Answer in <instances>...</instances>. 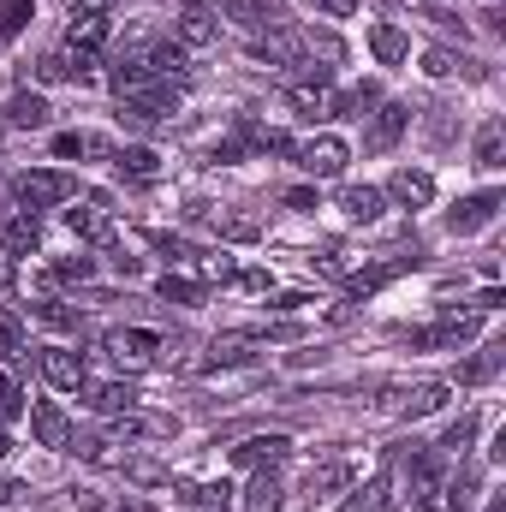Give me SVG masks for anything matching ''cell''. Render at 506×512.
<instances>
[{
  "label": "cell",
  "instance_id": "1",
  "mask_svg": "<svg viewBox=\"0 0 506 512\" xmlns=\"http://www.w3.org/2000/svg\"><path fill=\"white\" fill-rule=\"evenodd\" d=\"M12 197H18V209L42 215V209L72 203V197H78V185H72V173H60V167H24V173L12 179Z\"/></svg>",
  "mask_w": 506,
  "mask_h": 512
},
{
  "label": "cell",
  "instance_id": "2",
  "mask_svg": "<svg viewBox=\"0 0 506 512\" xmlns=\"http://www.w3.org/2000/svg\"><path fill=\"white\" fill-rule=\"evenodd\" d=\"M447 382H387L376 399L381 417H429V411H441L447 405Z\"/></svg>",
  "mask_w": 506,
  "mask_h": 512
},
{
  "label": "cell",
  "instance_id": "3",
  "mask_svg": "<svg viewBox=\"0 0 506 512\" xmlns=\"http://www.w3.org/2000/svg\"><path fill=\"white\" fill-rule=\"evenodd\" d=\"M292 161H298L310 179H340V173H346V161H352V143H346V137H334V131H322V137L292 143Z\"/></svg>",
  "mask_w": 506,
  "mask_h": 512
},
{
  "label": "cell",
  "instance_id": "4",
  "mask_svg": "<svg viewBox=\"0 0 506 512\" xmlns=\"http://www.w3.org/2000/svg\"><path fill=\"white\" fill-rule=\"evenodd\" d=\"M173 42H179L185 54H209V48L221 42V18H215L203 0H179V12H173Z\"/></svg>",
  "mask_w": 506,
  "mask_h": 512
},
{
  "label": "cell",
  "instance_id": "5",
  "mask_svg": "<svg viewBox=\"0 0 506 512\" xmlns=\"http://www.w3.org/2000/svg\"><path fill=\"white\" fill-rule=\"evenodd\" d=\"M286 102H292L304 120H334V102H340L334 72H304V78H292V84H286Z\"/></svg>",
  "mask_w": 506,
  "mask_h": 512
},
{
  "label": "cell",
  "instance_id": "6",
  "mask_svg": "<svg viewBox=\"0 0 506 512\" xmlns=\"http://www.w3.org/2000/svg\"><path fill=\"white\" fill-rule=\"evenodd\" d=\"M495 215H501V191H477V197H459V203L447 209V221H441V227H447L453 239H471V233H477V227H489Z\"/></svg>",
  "mask_w": 506,
  "mask_h": 512
},
{
  "label": "cell",
  "instance_id": "7",
  "mask_svg": "<svg viewBox=\"0 0 506 512\" xmlns=\"http://www.w3.org/2000/svg\"><path fill=\"white\" fill-rule=\"evenodd\" d=\"M102 352L120 364V370H143V364H155V352H161V340L149 334V328H114L108 340H102Z\"/></svg>",
  "mask_w": 506,
  "mask_h": 512
},
{
  "label": "cell",
  "instance_id": "8",
  "mask_svg": "<svg viewBox=\"0 0 506 512\" xmlns=\"http://www.w3.org/2000/svg\"><path fill=\"white\" fill-rule=\"evenodd\" d=\"M42 382L60 387V393H78V387L90 382V370H84V352H72V346H42Z\"/></svg>",
  "mask_w": 506,
  "mask_h": 512
},
{
  "label": "cell",
  "instance_id": "9",
  "mask_svg": "<svg viewBox=\"0 0 506 512\" xmlns=\"http://www.w3.org/2000/svg\"><path fill=\"white\" fill-rule=\"evenodd\" d=\"M405 131H411V108L405 102H381L376 114H370V126H364V149L370 155H387Z\"/></svg>",
  "mask_w": 506,
  "mask_h": 512
},
{
  "label": "cell",
  "instance_id": "10",
  "mask_svg": "<svg viewBox=\"0 0 506 512\" xmlns=\"http://www.w3.org/2000/svg\"><path fill=\"white\" fill-rule=\"evenodd\" d=\"M381 197L399 203V209H429V203H435V173H423V167H399V173L387 179Z\"/></svg>",
  "mask_w": 506,
  "mask_h": 512
},
{
  "label": "cell",
  "instance_id": "11",
  "mask_svg": "<svg viewBox=\"0 0 506 512\" xmlns=\"http://www.w3.org/2000/svg\"><path fill=\"white\" fill-rule=\"evenodd\" d=\"M30 435H36V447H60V453H66V441H72V417H66V405L36 399V405H30Z\"/></svg>",
  "mask_w": 506,
  "mask_h": 512
},
{
  "label": "cell",
  "instance_id": "12",
  "mask_svg": "<svg viewBox=\"0 0 506 512\" xmlns=\"http://www.w3.org/2000/svg\"><path fill=\"white\" fill-rule=\"evenodd\" d=\"M0 251L12 256V262H24V256H36V251H42V215L18 209V215L6 221V233H0Z\"/></svg>",
  "mask_w": 506,
  "mask_h": 512
},
{
  "label": "cell",
  "instance_id": "13",
  "mask_svg": "<svg viewBox=\"0 0 506 512\" xmlns=\"http://www.w3.org/2000/svg\"><path fill=\"white\" fill-rule=\"evenodd\" d=\"M405 268H417V256H387V262H370V268H352V274H346V292H352V298H370L387 280H399Z\"/></svg>",
  "mask_w": 506,
  "mask_h": 512
},
{
  "label": "cell",
  "instance_id": "14",
  "mask_svg": "<svg viewBox=\"0 0 506 512\" xmlns=\"http://www.w3.org/2000/svg\"><path fill=\"white\" fill-rule=\"evenodd\" d=\"M286 453H292L286 435H251V441L233 447V465H239V471H262V465H280Z\"/></svg>",
  "mask_w": 506,
  "mask_h": 512
},
{
  "label": "cell",
  "instance_id": "15",
  "mask_svg": "<svg viewBox=\"0 0 506 512\" xmlns=\"http://www.w3.org/2000/svg\"><path fill=\"white\" fill-rule=\"evenodd\" d=\"M471 161H477L483 173H501V167H506V120H501V114H489V120L477 126V143H471Z\"/></svg>",
  "mask_w": 506,
  "mask_h": 512
},
{
  "label": "cell",
  "instance_id": "16",
  "mask_svg": "<svg viewBox=\"0 0 506 512\" xmlns=\"http://www.w3.org/2000/svg\"><path fill=\"white\" fill-rule=\"evenodd\" d=\"M78 393H84V405H90L96 417H120V411L137 405V387L131 382H84Z\"/></svg>",
  "mask_w": 506,
  "mask_h": 512
},
{
  "label": "cell",
  "instance_id": "17",
  "mask_svg": "<svg viewBox=\"0 0 506 512\" xmlns=\"http://www.w3.org/2000/svg\"><path fill=\"white\" fill-rule=\"evenodd\" d=\"M48 120H54V108H48V96H42V90H18V96L6 102V126L48 131Z\"/></svg>",
  "mask_w": 506,
  "mask_h": 512
},
{
  "label": "cell",
  "instance_id": "18",
  "mask_svg": "<svg viewBox=\"0 0 506 512\" xmlns=\"http://www.w3.org/2000/svg\"><path fill=\"white\" fill-rule=\"evenodd\" d=\"M66 227H72V239H84V245H114V221H108V209H102V203L66 209Z\"/></svg>",
  "mask_w": 506,
  "mask_h": 512
},
{
  "label": "cell",
  "instance_id": "19",
  "mask_svg": "<svg viewBox=\"0 0 506 512\" xmlns=\"http://www.w3.org/2000/svg\"><path fill=\"white\" fill-rule=\"evenodd\" d=\"M114 167H120V179H131V185H155V179H161V155H155L149 143L114 149Z\"/></svg>",
  "mask_w": 506,
  "mask_h": 512
},
{
  "label": "cell",
  "instance_id": "20",
  "mask_svg": "<svg viewBox=\"0 0 506 512\" xmlns=\"http://www.w3.org/2000/svg\"><path fill=\"white\" fill-rule=\"evenodd\" d=\"M370 54H376V66H405L411 60V36L381 18V24H370Z\"/></svg>",
  "mask_w": 506,
  "mask_h": 512
},
{
  "label": "cell",
  "instance_id": "21",
  "mask_svg": "<svg viewBox=\"0 0 506 512\" xmlns=\"http://www.w3.org/2000/svg\"><path fill=\"white\" fill-rule=\"evenodd\" d=\"M340 209H346V221L370 227V221H381L387 197H381V185H346V191H340Z\"/></svg>",
  "mask_w": 506,
  "mask_h": 512
},
{
  "label": "cell",
  "instance_id": "22",
  "mask_svg": "<svg viewBox=\"0 0 506 512\" xmlns=\"http://www.w3.org/2000/svg\"><path fill=\"white\" fill-rule=\"evenodd\" d=\"M501 364H506V340H489V346H483V358H471V364H459V382H465V387H483V382H495V376H501Z\"/></svg>",
  "mask_w": 506,
  "mask_h": 512
},
{
  "label": "cell",
  "instance_id": "23",
  "mask_svg": "<svg viewBox=\"0 0 506 512\" xmlns=\"http://www.w3.org/2000/svg\"><path fill=\"white\" fill-rule=\"evenodd\" d=\"M102 42H108V18H102V12H72L66 48H102Z\"/></svg>",
  "mask_w": 506,
  "mask_h": 512
},
{
  "label": "cell",
  "instance_id": "24",
  "mask_svg": "<svg viewBox=\"0 0 506 512\" xmlns=\"http://www.w3.org/2000/svg\"><path fill=\"white\" fill-rule=\"evenodd\" d=\"M30 316H36L42 328H54V334H78V328H84V310H78V304H60V298L30 304Z\"/></svg>",
  "mask_w": 506,
  "mask_h": 512
},
{
  "label": "cell",
  "instance_id": "25",
  "mask_svg": "<svg viewBox=\"0 0 506 512\" xmlns=\"http://www.w3.org/2000/svg\"><path fill=\"white\" fill-rule=\"evenodd\" d=\"M387 501H393V477H387V471H376L364 489H352V501H346L340 512H387Z\"/></svg>",
  "mask_w": 506,
  "mask_h": 512
},
{
  "label": "cell",
  "instance_id": "26",
  "mask_svg": "<svg viewBox=\"0 0 506 512\" xmlns=\"http://www.w3.org/2000/svg\"><path fill=\"white\" fill-rule=\"evenodd\" d=\"M215 233H221L227 245H256V239H262V221H256V215H215Z\"/></svg>",
  "mask_w": 506,
  "mask_h": 512
},
{
  "label": "cell",
  "instance_id": "27",
  "mask_svg": "<svg viewBox=\"0 0 506 512\" xmlns=\"http://www.w3.org/2000/svg\"><path fill=\"white\" fill-rule=\"evenodd\" d=\"M417 18H429L435 30H447V36H459V42H471V24H465V18H459L453 6H441V0H423V6H417Z\"/></svg>",
  "mask_w": 506,
  "mask_h": 512
},
{
  "label": "cell",
  "instance_id": "28",
  "mask_svg": "<svg viewBox=\"0 0 506 512\" xmlns=\"http://www.w3.org/2000/svg\"><path fill=\"white\" fill-rule=\"evenodd\" d=\"M423 72H429V78H453V72H471V78H477V66H471L465 54H453V48H423Z\"/></svg>",
  "mask_w": 506,
  "mask_h": 512
},
{
  "label": "cell",
  "instance_id": "29",
  "mask_svg": "<svg viewBox=\"0 0 506 512\" xmlns=\"http://www.w3.org/2000/svg\"><path fill=\"white\" fill-rule=\"evenodd\" d=\"M477 429H483V417H477V411H465L459 423H447V435H441V447H447L453 459H465V453H471V441H477Z\"/></svg>",
  "mask_w": 506,
  "mask_h": 512
},
{
  "label": "cell",
  "instance_id": "30",
  "mask_svg": "<svg viewBox=\"0 0 506 512\" xmlns=\"http://www.w3.org/2000/svg\"><path fill=\"white\" fill-rule=\"evenodd\" d=\"M477 489H483V471H477V465H465V471L453 477V489H447V512H471Z\"/></svg>",
  "mask_w": 506,
  "mask_h": 512
},
{
  "label": "cell",
  "instance_id": "31",
  "mask_svg": "<svg viewBox=\"0 0 506 512\" xmlns=\"http://www.w3.org/2000/svg\"><path fill=\"white\" fill-rule=\"evenodd\" d=\"M274 495H280V483H274V465H268L245 483V512H274Z\"/></svg>",
  "mask_w": 506,
  "mask_h": 512
},
{
  "label": "cell",
  "instance_id": "32",
  "mask_svg": "<svg viewBox=\"0 0 506 512\" xmlns=\"http://www.w3.org/2000/svg\"><path fill=\"white\" fill-rule=\"evenodd\" d=\"M60 54H66V66H72V84H90V78L102 72V48H66V42H60Z\"/></svg>",
  "mask_w": 506,
  "mask_h": 512
},
{
  "label": "cell",
  "instance_id": "33",
  "mask_svg": "<svg viewBox=\"0 0 506 512\" xmlns=\"http://www.w3.org/2000/svg\"><path fill=\"white\" fill-rule=\"evenodd\" d=\"M155 292H161L167 304H185V310H191V304L203 298V280H185V274H167V280H155Z\"/></svg>",
  "mask_w": 506,
  "mask_h": 512
},
{
  "label": "cell",
  "instance_id": "34",
  "mask_svg": "<svg viewBox=\"0 0 506 512\" xmlns=\"http://www.w3.org/2000/svg\"><path fill=\"white\" fill-rule=\"evenodd\" d=\"M30 18H36V12H30V0H6V6H0V36H6V42H12V36H24V24H30Z\"/></svg>",
  "mask_w": 506,
  "mask_h": 512
},
{
  "label": "cell",
  "instance_id": "35",
  "mask_svg": "<svg viewBox=\"0 0 506 512\" xmlns=\"http://www.w3.org/2000/svg\"><path fill=\"white\" fill-rule=\"evenodd\" d=\"M36 78H42V84H72L66 54H60V48H54V54H42V60H36Z\"/></svg>",
  "mask_w": 506,
  "mask_h": 512
},
{
  "label": "cell",
  "instance_id": "36",
  "mask_svg": "<svg viewBox=\"0 0 506 512\" xmlns=\"http://www.w3.org/2000/svg\"><path fill=\"white\" fill-rule=\"evenodd\" d=\"M84 512H149L143 495H102V501H84Z\"/></svg>",
  "mask_w": 506,
  "mask_h": 512
},
{
  "label": "cell",
  "instance_id": "37",
  "mask_svg": "<svg viewBox=\"0 0 506 512\" xmlns=\"http://www.w3.org/2000/svg\"><path fill=\"white\" fill-rule=\"evenodd\" d=\"M334 489H346V465H322V471H310V495H334Z\"/></svg>",
  "mask_w": 506,
  "mask_h": 512
},
{
  "label": "cell",
  "instance_id": "38",
  "mask_svg": "<svg viewBox=\"0 0 506 512\" xmlns=\"http://www.w3.org/2000/svg\"><path fill=\"white\" fill-rule=\"evenodd\" d=\"M120 471H126L131 483H143V489H155V483H167V471H161V465H149V459H126Z\"/></svg>",
  "mask_w": 506,
  "mask_h": 512
},
{
  "label": "cell",
  "instance_id": "39",
  "mask_svg": "<svg viewBox=\"0 0 506 512\" xmlns=\"http://www.w3.org/2000/svg\"><path fill=\"white\" fill-rule=\"evenodd\" d=\"M18 352H24V328L0 310V358H18Z\"/></svg>",
  "mask_w": 506,
  "mask_h": 512
},
{
  "label": "cell",
  "instance_id": "40",
  "mask_svg": "<svg viewBox=\"0 0 506 512\" xmlns=\"http://www.w3.org/2000/svg\"><path fill=\"white\" fill-rule=\"evenodd\" d=\"M197 274H203V280H233V262L215 256V251H197Z\"/></svg>",
  "mask_w": 506,
  "mask_h": 512
},
{
  "label": "cell",
  "instance_id": "41",
  "mask_svg": "<svg viewBox=\"0 0 506 512\" xmlns=\"http://www.w3.org/2000/svg\"><path fill=\"white\" fill-rule=\"evenodd\" d=\"M54 274H60V280H90L96 262H90V256H66V262H54Z\"/></svg>",
  "mask_w": 506,
  "mask_h": 512
},
{
  "label": "cell",
  "instance_id": "42",
  "mask_svg": "<svg viewBox=\"0 0 506 512\" xmlns=\"http://www.w3.org/2000/svg\"><path fill=\"white\" fill-rule=\"evenodd\" d=\"M233 280H239L245 292H274V274H268V268H239Z\"/></svg>",
  "mask_w": 506,
  "mask_h": 512
},
{
  "label": "cell",
  "instance_id": "43",
  "mask_svg": "<svg viewBox=\"0 0 506 512\" xmlns=\"http://www.w3.org/2000/svg\"><path fill=\"white\" fill-rule=\"evenodd\" d=\"M286 209H298V215H310V209H316V191H310V185H298V191H286Z\"/></svg>",
  "mask_w": 506,
  "mask_h": 512
},
{
  "label": "cell",
  "instance_id": "44",
  "mask_svg": "<svg viewBox=\"0 0 506 512\" xmlns=\"http://www.w3.org/2000/svg\"><path fill=\"white\" fill-rule=\"evenodd\" d=\"M316 12H322V18H352L358 0H316Z\"/></svg>",
  "mask_w": 506,
  "mask_h": 512
},
{
  "label": "cell",
  "instance_id": "45",
  "mask_svg": "<svg viewBox=\"0 0 506 512\" xmlns=\"http://www.w3.org/2000/svg\"><path fill=\"white\" fill-rule=\"evenodd\" d=\"M304 304H310L304 292H280V298H274V310H280V316H292V310H304Z\"/></svg>",
  "mask_w": 506,
  "mask_h": 512
},
{
  "label": "cell",
  "instance_id": "46",
  "mask_svg": "<svg viewBox=\"0 0 506 512\" xmlns=\"http://www.w3.org/2000/svg\"><path fill=\"white\" fill-rule=\"evenodd\" d=\"M24 495H30V489H24V483H0V507H18V501H24Z\"/></svg>",
  "mask_w": 506,
  "mask_h": 512
},
{
  "label": "cell",
  "instance_id": "47",
  "mask_svg": "<svg viewBox=\"0 0 506 512\" xmlns=\"http://www.w3.org/2000/svg\"><path fill=\"white\" fill-rule=\"evenodd\" d=\"M352 316H358V310H352V298H346V304H334V310H328V322H334V328H346V322H352Z\"/></svg>",
  "mask_w": 506,
  "mask_h": 512
},
{
  "label": "cell",
  "instance_id": "48",
  "mask_svg": "<svg viewBox=\"0 0 506 512\" xmlns=\"http://www.w3.org/2000/svg\"><path fill=\"white\" fill-rule=\"evenodd\" d=\"M72 12H108V0H66Z\"/></svg>",
  "mask_w": 506,
  "mask_h": 512
},
{
  "label": "cell",
  "instance_id": "49",
  "mask_svg": "<svg viewBox=\"0 0 506 512\" xmlns=\"http://www.w3.org/2000/svg\"><path fill=\"white\" fill-rule=\"evenodd\" d=\"M6 453H12V435H6V429H0V459H6Z\"/></svg>",
  "mask_w": 506,
  "mask_h": 512
},
{
  "label": "cell",
  "instance_id": "50",
  "mask_svg": "<svg viewBox=\"0 0 506 512\" xmlns=\"http://www.w3.org/2000/svg\"><path fill=\"white\" fill-rule=\"evenodd\" d=\"M489 512H506V501H501V495H489Z\"/></svg>",
  "mask_w": 506,
  "mask_h": 512
},
{
  "label": "cell",
  "instance_id": "51",
  "mask_svg": "<svg viewBox=\"0 0 506 512\" xmlns=\"http://www.w3.org/2000/svg\"><path fill=\"white\" fill-rule=\"evenodd\" d=\"M0 393H12V382H6V370H0Z\"/></svg>",
  "mask_w": 506,
  "mask_h": 512
}]
</instances>
